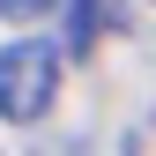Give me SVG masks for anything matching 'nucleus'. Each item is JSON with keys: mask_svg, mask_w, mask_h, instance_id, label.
I'll return each mask as SVG.
<instances>
[{"mask_svg": "<svg viewBox=\"0 0 156 156\" xmlns=\"http://www.w3.org/2000/svg\"><path fill=\"white\" fill-rule=\"evenodd\" d=\"M112 23H119V0H67V60H89Z\"/></svg>", "mask_w": 156, "mask_h": 156, "instance_id": "obj_2", "label": "nucleus"}, {"mask_svg": "<svg viewBox=\"0 0 156 156\" xmlns=\"http://www.w3.org/2000/svg\"><path fill=\"white\" fill-rule=\"evenodd\" d=\"M37 156H89V141H45Z\"/></svg>", "mask_w": 156, "mask_h": 156, "instance_id": "obj_4", "label": "nucleus"}, {"mask_svg": "<svg viewBox=\"0 0 156 156\" xmlns=\"http://www.w3.org/2000/svg\"><path fill=\"white\" fill-rule=\"evenodd\" d=\"M52 89H60V45L52 37H8L0 45V119L37 126Z\"/></svg>", "mask_w": 156, "mask_h": 156, "instance_id": "obj_1", "label": "nucleus"}, {"mask_svg": "<svg viewBox=\"0 0 156 156\" xmlns=\"http://www.w3.org/2000/svg\"><path fill=\"white\" fill-rule=\"evenodd\" d=\"M45 8H60V0H0V23H37Z\"/></svg>", "mask_w": 156, "mask_h": 156, "instance_id": "obj_3", "label": "nucleus"}]
</instances>
